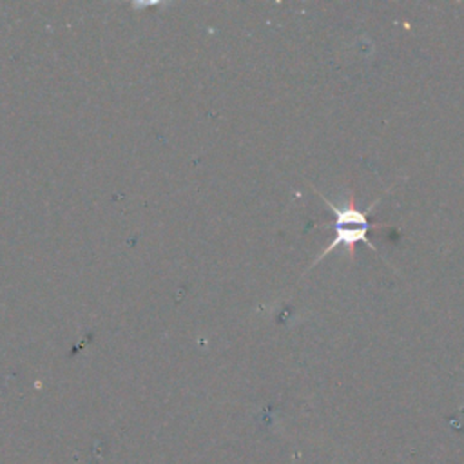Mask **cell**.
Segmentation results:
<instances>
[{"label": "cell", "mask_w": 464, "mask_h": 464, "mask_svg": "<svg viewBox=\"0 0 464 464\" xmlns=\"http://www.w3.org/2000/svg\"><path fill=\"white\" fill-rule=\"evenodd\" d=\"M315 192H317V190H315ZM317 194H319V192H317ZM384 194H386V192H384ZM384 194H381V196H379L373 203H370V207H366L364 210H359V208L355 207L353 190H350L344 207H337V205H334L330 199H326V196L319 194V196L323 198V201L326 203V207H328V208L332 210V214H334V221H332L328 227L334 228L335 236H334V239L328 243V246H326L323 252L317 254V257H315V261H314L312 265L319 263L326 254H330L332 250L339 248L341 245L346 246V252H348L350 259L355 257V245H357V243H364L368 248H372L373 252H377V248L373 246V243L368 239V232H370L372 228H381V227H388V225H379V223L373 225V223H370L368 216H370V212L373 210V207L382 199Z\"/></svg>", "instance_id": "cell-1"}]
</instances>
